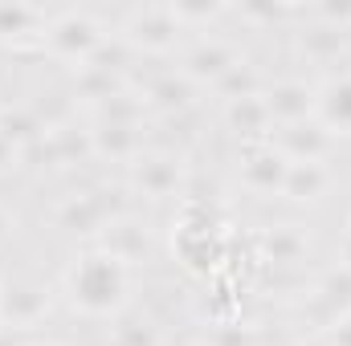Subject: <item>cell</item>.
Masks as SVG:
<instances>
[{
    "mask_svg": "<svg viewBox=\"0 0 351 346\" xmlns=\"http://www.w3.org/2000/svg\"><path fill=\"white\" fill-rule=\"evenodd\" d=\"M269 143H274V139H269ZM274 147H278V155H282L286 163H327V155H331V147H335V135H331L323 122L306 118V122L282 127Z\"/></svg>",
    "mask_w": 351,
    "mask_h": 346,
    "instance_id": "cell-3",
    "label": "cell"
},
{
    "mask_svg": "<svg viewBox=\"0 0 351 346\" xmlns=\"http://www.w3.org/2000/svg\"><path fill=\"white\" fill-rule=\"evenodd\" d=\"M12 163H16V147L0 135V172H4V168H12Z\"/></svg>",
    "mask_w": 351,
    "mask_h": 346,
    "instance_id": "cell-19",
    "label": "cell"
},
{
    "mask_svg": "<svg viewBox=\"0 0 351 346\" xmlns=\"http://www.w3.org/2000/svg\"><path fill=\"white\" fill-rule=\"evenodd\" d=\"M315 122H323L331 135H351V74L327 78L315 90Z\"/></svg>",
    "mask_w": 351,
    "mask_h": 346,
    "instance_id": "cell-7",
    "label": "cell"
},
{
    "mask_svg": "<svg viewBox=\"0 0 351 346\" xmlns=\"http://www.w3.org/2000/svg\"><path fill=\"white\" fill-rule=\"evenodd\" d=\"M8 228H12V220H8V212H4V208H0V241H4V237H8Z\"/></svg>",
    "mask_w": 351,
    "mask_h": 346,
    "instance_id": "cell-20",
    "label": "cell"
},
{
    "mask_svg": "<svg viewBox=\"0 0 351 346\" xmlns=\"http://www.w3.org/2000/svg\"><path fill=\"white\" fill-rule=\"evenodd\" d=\"M286 175H290V163L278 155V147L269 139H258V143L245 147V155H241V183H245V191L274 196V191L286 187Z\"/></svg>",
    "mask_w": 351,
    "mask_h": 346,
    "instance_id": "cell-4",
    "label": "cell"
},
{
    "mask_svg": "<svg viewBox=\"0 0 351 346\" xmlns=\"http://www.w3.org/2000/svg\"><path fill=\"white\" fill-rule=\"evenodd\" d=\"M331 346H351V314H343V318L331 326Z\"/></svg>",
    "mask_w": 351,
    "mask_h": 346,
    "instance_id": "cell-18",
    "label": "cell"
},
{
    "mask_svg": "<svg viewBox=\"0 0 351 346\" xmlns=\"http://www.w3.org/2000/svg\"><path fill=\"white\" fill-rule=\"evenodd\" d=\"M49 310V297L37 285H8L4 289V322L8 326H29Z\"/></svg>",
    "mask_w": 351,
    "mask_h": 346,
    "instance_id": "cell-10",
    "label": "cell"
},
{
    "mask_svg": "<svg viewBox=\"0 0 351 346\" xmlns=\"http://www.w3.org/2000/svg\"><path fill=\"white\" fill-rule=\"evenodd\" d=\"M41 45H49V53L62 57V62L90 66V57L102 49V29L90 21L86 12H62L58 21H45Z\"/></svg>",
    "mask_w": 351,
    "mask_h": 346,
    "instance_id": "cell-2",
    "label": "cell"
},
{
    "mask_svg": "<svg viewBox=\"0 0 351 346\" xmlns=\"http://www.w3.org/2000/svg\"><path fill=\"white\" fill-rule=\"evenodd\" d=\"M225 118H229V127L237 131V135H245V139H262V131L269 127V110H265V98L262 94H254V98H237V102H225Z\"/></svg>",
    "mask_w": 351,
    "mask_h": 346,
    "instance_id": "cell-13",
    "label": "cell"
},
{
    "mask_svg": "<svg viewBox=\"0 0 351 346\" xmlns=\"http://www.w3.org/2000/svg\"><path fill=\"white\" fill-rule=\"evenodd\" d=\"M339 253H343V261H339V265H348V269H351V232H348V241H343V249H339Z\"/></svg>",
    "mask_w": 351,
    "mask_h": 346,
    "instance_id": "cell-21",
    "label": "cell"
},
{
    "mask_svg": "<svg viewBox=\"0 0 351 346\" xmlns=\"http://www.w3.org/2000/svg\"><path fill=\"white\" fill-rule=\"evenodd\" d=\"M237 66V53L229 49V45H221V41H200L192 53H188V62H184V78H192V82H221L229 70Z\"/></svg>",
    "mask_w": 351,
    "mask_h": 346,
    "instance_id": "cell-9",
    "label": "cell"
},
{
    "mask_svg": "<svg viewBox=\"0 0 351 346\" xmlns=\"http://www.w3.org/2000/svg\"><path fill=\"white\" fill-rule=\"evenodd\" d=\"M262 98H265V110H269V122H278V127H294V122L315 118V86H306L298 78L274 82Z\"/></svg>",
    "mask_w": 351,
    "mask_h": 346,
    "instance_id": "cell-5",
    "label": "cell"
},
{
    "mask_svg": "<svg viewBox=\"0 0 351 346\" xmlns=\"http://www.w3.org/2000/svg\"><path fill=\"white\" fill-rule=\"evenodd\" d=\"M188 346H208V343H188Z\"/></svg>",
    "mask_w": 351,
    "mask_h": 346,
    "instance_id": "cell-23",
    "label": "cell"
},
{
    "mask_svg": "<svg viewBox=\"0 0 351 346\" xmlns=\"http://www.w3.org/2000/svg\"><path fill=\"white\" fill-rule=\"evenodd\" d=\"M302 253H306V237L290 224H282L265 237V257L274 265H294V261H302Z\"/></svg>",
    "mask_w": 351,
    "mask_h": 346,
    "instance_id": "cell-16",
    "label": "cell"
},
{
    "mask_svg": "<svg viewBox=\"0 0 351 346\" xmlns=\"http://www.w3.org/2000/svg\"><path fill=\"white\" fill-rule=\"evenodd\" d=\"M114 346H160V330L147 318H114Z\"/></svg>",
    "mask_w": 351,
    "mask_h": 346,
    "instance_id": "cell-17",
    "label": "cell"
},
{
    "mask_svg": "<svg viewBox=\"0 0 351 346\" xmlns=\"http://www.w3.org/2000/svg\"><path fill=\"white\" fill-rule=\"evenodd\" d=\"M0 326H4V289H0Z\"/></svg>",
    "mask_w": 351,
    "mask_h": 346,
    "instance_id": "cell-22",
    "label": "cell"
},
{
    "mask_svg": "<svg viewBox=\"0 0 351 346\" xmlns=\"http://www.w3.org/2000/svg\"><path fill=\"white\" fill-rule=\"evenodd\" d=\"M94 151L114 155V159H139V135L131 122H98V131H90Z\"/></svg>",
    "mask_w": 351,
    "mask_h": 346,
    "instance_id": "cell-12",
    "label": "cell"
},
{
    "mask_svg": "<svg viewBox=\"0 0 351 346\" xmlns=\"http://www.w3.org/2000/svg\"><path fill=\"white\" fill-rule=\"evenodd\" d=\"M41 33H45V12L0 8V41H21V37H41Z\"/></svg>",
    "mask_w": 351,
    "mask_h": 346,
    "instance_id": "cell-14",
    "label": "cell"
},
{
    "mask_svg": "<svg viewBox=\"0 0 351 346\" xmlns=\"http://www.w3.org/2000/svg\"><path fill=\"white\" fill-rule=\"evenodd\" d=\"M123 33H127L131 45L164 53V49H172L176 37H180V21H176L172 8H139V12H131V21H127Z\"/></svg>",
    "mask_w": 351,
    "mask_h": 346,
    "instance_id": "cell-6",
    "label": "cell"
},
{
    "mask_svg": "<svg viewBox=\"0 0 351 346\" xmlns=\"http://www.w3.org/2000/svg\"><path fill=\"white\" fill-rule=\"evenodd\" d=\"M327 187H331V172H327V163H290V175H286L282 196L306 204V200L327 196Z\"/></svg>",
    "mask_w": 351,
    "mask_h": 346,
    "instance_id": "cell-11",
    "label": "cell"
},
{
    "mask_svg": "<svg viewBox=\"0 0 351 346\" xmlns=\"http://www.w3.org/2000/svg\"><path fill=\"white\" fill-rule=\"evenodd\" d=\"M0 135L12 147H25V143H37L41 139V122L29 110H21V106H4L0 110Z\"/></svg>",
    "mask_w": 351,
    "mask_h": 346,
    "instance_id": "cell-15",
    "label": "cell"
},
{
    "mask_svg": "<svg viewBox=\"0 0 351 346\" xmlns=\"http://www.w3.org/2000/svg\"><path fill=\"white\" fill-rule=\"evenodd\" d=\"M62 289H66V297L78 314L114 322L131 302V265L123 257H114L110 249H102V245L86 249L66 269Z\"/></svg>",
    "mask_w": 351,
    "mask_h": 346,
    "instance_id": "cell-1",
    "label": "cell"
},
{
    "mask_svg": "<svg viewBox=\"0 0 351 346\" xmlns=\"http://www.w3.org/2000/svg\"><path fill=\"white\" fill-rule=\"evenodd\" d=\"M131 175H135V191L164 200V196H176L184 168H180V155H139Z\"/></svg>",
    "mask_w": 351,
    "mask_h": 346,
    "instance_id": "cell-8",
    "label": "cell"
}]
</instances>
